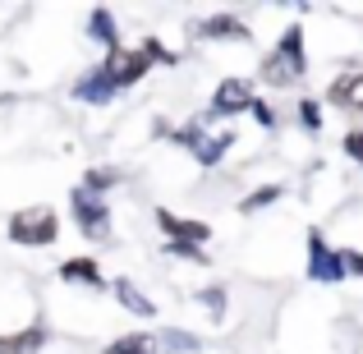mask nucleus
Instances as JSON below:
<instances>
[{
  "label": "nucleus",
  "instance_id": "4",
  "mask_svg": "<svg viewBox=\"0 0 363 354\" xmlns=\"http://www.w3.org/2000/svg\"><path fill=\"white\" fill-rule=\"evenodd\" d=\"M308 281L336 285L345 281V262H340V248H331L322 231H308Z\"/></svg>",
  "mask_w": 363,
  "mask_h": 354
},
{
  "label": "nucleus",
  "instance_id": "5",
  "mask_svg": "<svg viewBox=\"0 0 363 354\" xmlns=\"http://www.w3.org/2000/svg\"><path fill=\"white\" fill-rule=\"evenodd\" d=\"M101 70H106V79L116 83V88H129V83H138L143 74L152 70V55L143 51V46H138V51H124V46H120V51H111L106 60H101Z\"/></svg>",
  "mask_w": 363,
  "mask_h": 354
},
{
  "label": "nucleus",
  "instance_id": "8",
  "mask_svg": "<svg viewBox=\"0 0 363 354\" xmlns=\"http://www.w3.org/2000/svg\"><path fill=\"white\" fill-rule=\"evenodd\" d=\"M116 92H120V88L106 79V70H101V65H92V70L83 74L79 83H74V97H79V101H88V106H106V101L116 97Z\"/></svg>",
  "mask_w": 363,
  "mask_h": 354
},
{
  "label": "nucleus",
  "instance_id": "6",
  "mask_svg": "<svg viewBox=\"0 0 363 354\" xmlns=\"http://www.w3.org/2000/svg\"><path fill=\"white\" fill-rule=\"evenodd\" d=\"M157 226L166 231V244H207V239H212V231H207L203 221L175 216V212H166V207L157 212Z\"/></svg>",
  "mask_w": 363,
  "mask_h": 354
},
{
  "label": "nucleus",
  "instance_id": "25",
  "mask_svg": "<svg viewBox=\"0 0 363 354\" xmlns=\"http://www.w3.org/2000/svg\"><path fill=\"white\" fill-rule=\"evenodd\" d=\"M248 111H253V120L262 124V129H272V124H276V111L267 106V101H257V97H253V106H248Z\"/></svg>",
  "mask_w": 363,
  "mask_h": 354
},
{
  "label": "nucleus",
  "instance_id": "3",
  "mask_svg": "<svg viewBox=\"0 0 363 354\" xmlns=\"http://www.w3.org/2000/svg\"><path fill=\"white\" fill-rule=\"evenodd\" d=\"M69 207H74V221H79V231L88 239H106L111 235V207L101 203L97 194H88V189H74L69 194Z\"/></svg>",
  "mask_w": 363,
  "mask_h": 354
},
{
  "label": "nucleus",
  "instance_id": "26",
  "mask_svg": "<svg viewBox=\"0 0 363 354\" xmlns=\"http://www.w3.org/2000/svg\"><path fill=\"white\" fill-rule=\"evenodd\" d=\"M345 157H354L359 166H363V129H354V133H345Z\"/></svg>",
  "mask_w": 363,
  "mask_h": 354
},
{
  "label": "nucleus",
  "instance_id": "24",
  "mask_svg": "<svg viewBox=\"0 0 363 354\" xmlns=\"http://www.w3.org/2000/svg\"><path fill=\"white\" fill-rule=\"evenodd\" d=\"M340 262H345V276H363V253H354V248H340Z\"/></svg>",
  "mask_w": 363,
  "mask_h": 354
},
{
  "label": "nucleus",
  "instance_id": "10",
  "mask_svg": "<svg viewBox=\"0 0 363 354\" xmlns=\"http://www.w3.org/2000/svg\"><path fill=\"white\" fill-rule=\"evenodd\" d=\"M198 37L203 42H248V28L240 23V18H230V14H216V18H207L203 28H198Z\"/></svg>",
  "mask_w": 363,
  "mask_h": 354
},
{
  "label": "nucleus",
  "instance_id": "23",
  "mask_svg": "<svg viewBox=\"0 0 363 354\" xmlns=\"http://www.w3.org/2000/svg\"><path fill=\"white\" fill-rule=\"evenodd\" d=\"M166 253L170 258H189V262H207L203 244H166Z\"/></svg>",
  "mask_w": 363,
  "mask_h": 354
},
{
  "label": "nucleus",
  "instance_id": "16",
  "mask_svg": "<svg viewBox=\"0 0 363 354\" xmlns=\"http://www.w3.org/2000/svg\"><path fill=\"white\" fill-rule=\"evenodd\" d=\"M230 143H235V133H207V138L198 143V152H194V157L203 161V166H216V161H221L225 152H230Z\"/></svg>",
  "mask_w": 363,
  "mask_h": 354
},
{
  "label": "nucleus",
  "instance_id": "20",
  "mask_svg": "<svg viewBox=\"0 0 363 354\" xmlns=\"http://www.w3.org/2000/svg\"><path fill=\"white\" fill-rule=\"evenodd\" d=\"M207 133H203V120H189V124H179L175 133H170V143H179V148H189V152H198V143H203Z\"/></svg>",
  "mask_w": 363,
  "mask_h": 354
},
{
  "label": "nucleus",
  "instance_id": "7",
  "mask_svg": "<svg viewBox=\"0 0 363 354\" xmlns=\"http://www.w3.org/2000/svg\"><path fill=\"white\" fill-rule=\"evenodd\" d=\"M253 106V88L244 79H225L212 97V116H240V111Z\"/></svg>",
  "mask_w": 363,
  "mask_h": 354
},
{
  "label": "nucleus",
  "instance_id": "15",
  "mask_svg": "<svg viewBox=\"0 0 363 354\" xmlns=\"http://www.w3.org/2000/svg\"><path fill=\"white\" fill-rule=\"evenodd\" d=\"M198 345H203V341L189 336V331H175V327L157 331V350H166V354H198Z\"/></svg>",
  "mask_w": 363,
  "mask_h": 354
},
{
  "label": "nucleus",
  "instance_id": "9",
  "mask_svg": "<svg viewBox=\"0 0 363 354\" xmlns=\"http://www.w3.org/2000/svg\"><path fill=\"white\" fill-rule=\"evenodd\" d=\"M88 37H92L97 46H106V55L120 51V28H116V14H111L106 5H97V9L88 14Z\"/></svg>",
  "mask_w": 363,
  "mask_h": 354
},
{
  "label": "nucleus",
  "instance_id": "22",
  "mask_svg": "<svg viewBox=\"0 0 363 354\" xmlns=\"http://www.w3.org/2000/svg\"><path fill=\"white\" fill-rule=\"evenodd\" d=\"M299 124H303V129H308V133H318L322 129V106H318V101H299Z\"/></svg>",
  "mask_w": 363,
  "mask_h": 354
},
{
  "label": "nucleus",
  "instance_id": "17",
  "mask_svg": "<svg viewBox=\"0 0 363 354\" xmlns=\"http://www.w3.org/2000/svg\"><path fill=\"white\" fill-rule=\"evenodd\" d=\"M101 354H157V341H152V331H133V336H120L116 345H106Z\"/></svg>",
  "mask_w": 363,
  "mask_h": 354
},
{
  "label": "nucleus",
  "instance_id": "12",
  "mask_svg": "<svg viewBox=\"0 0 363 354\" xmlns=\"http://www.w3.org/2000/svg\"><path fill=\"white\" fill-rule=\"evenodd\" d=\"M336 106H350V111H363V70H350V74H340L336 83H331V92H327Z\"/></svg>",
  "mask_w": 363,
  "mask_h": 354
},
{
  "label": "nucleus",
  "instance_id": "21",
  "mask_svg": "<svg viewBox=\"0 0 363 354\" xmlns=\"http://www.w3.org/2000/svg\"><path fill=\"white\" fill-rule=\"evenodd\" d=\"M198 304H207L212 318H221V313H225V285H207V290H198Z\"/></svg>",
  "mask_w": 363,
  "mask_h": 354
},
{
  "label": "nucleus",
  "instance_id": "11",
  "mask_svg": "<svg viewBox=\"0 0 363 354\" xmlns=\"http://www.w3.org/2000/svg\"><path fill=\"white\" fill-rule=\"evenodd\" d=\"M111 290H116V299H120V309H129L133 318H157V304L147 299V294L138 290V285L129 281V276H116V285H111Z\"/></svg>",
  "mask_w": 363,
  "mask_h": 354
},
{
  "label": "nucleus",
  "instance_id": "1",
  "mask_svg": "<svg viewBox=\"0 0 363 354\" xmlns=\"http://www.w3.org/2000/svg\"><path fill=\"white\" fill-rule=\"evenodd\" d=\"M303 74H308V55H303V28H285L281 42H276V51L262 60V83L267 88H290V83H299Z\"/></svg>",
  "mask_w": 363,
  "mask_h": 354
},
{
  "label": "nucleus",
  "instance_id": "2",
  "mask_svg": "<svg viewBox=\"0 0 363 354\" xmlns=\"http://www.w3.org/2000/svg\"><path fill=\"white\" fill-rule=\"evenodd\" d=\"M60 235V221H55L51 207H23V212L9 216V239L23 248H42V244H55Z\"/></svg>",
  "mask_w": 363,
  "mask_h": 354
},
{
  "label": "nucleus",
  "instance_id": "19",
  "mask_svg": "<svg viewBox=\"0 0 363 354\" xmlns=\"http://www.w3.org/2000/svg\"><path fill=\"white\" fill-rule=\"evenodd\" d=\"M276 198H281V184H267V189H253V194L240 203V212L244 216H253V212H262V207H272Z\"/></svg>",
  "mask_w": 363,
  "mask_h": 354
},
{
  "label": "nucleus",
  "instance_id": "13",
  "mask_svg": "<svg viewBox=\"0 0 363 354\" xmlns=\"http://www.w3.org/2000/svg\"><path fill=\"white\" fill-rule=\"evenodd\" d=\"M46 336H51V331H46L42 322H37V327H23L18 336H0V354H37L46 345Z\"/></svg>",
  "mask_w": 363,
  "mask_h": 354
},
{
  "label": "nucleus",
  "instance_id": "18",
  "mask_svg": "<svg viewBox=\"0 0 363 354\" xmlns=\"http://www.w3.org/2000/svg\"><path fill=\"white\" fill-rule=\"evenodd\" d=\"M120 184V170H111V166H92L88 170V179H83V189H88V194H106V189H116Z\"/></svg>",
  "mask_w": 363,
  "mask_h": 354
},
{
  "label": "nucleus",
  "instance_id": "14",
  "mask_svg": "<svg viewBox=\"0 0 363 354\" xmlns=\"http://www.w3.org/2000/svg\"><path fill=\"white\" fill-rule=\"evenodd\" d=\"M60 281H83L92 285V290H106V281H101V267L92 262V258H69V262H60Z\"/></svg>",
  "mask_w": 363,
  "mask_h": 354
}]
</instances>
